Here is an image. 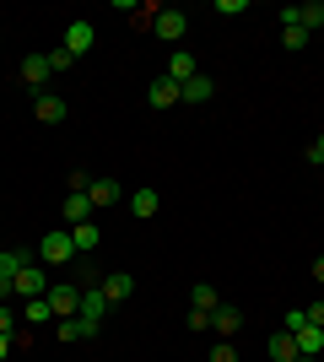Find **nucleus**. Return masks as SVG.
Returning <instances> with one entry per match:
<instances>
[{
  "instance_id": "obj_2",
  "label": "nucleus",
  "mask_w": 324,
  "mask_h": 362,
  "mask_svg": "<svg viewBox=\"0 0 324 362\" xmlns=\"http://www.w3.org/2000/svg\"><path fill=\"white\" fill-rule=\"evenodd\" d=\"M71 259H76V238H71V227H65V233H44V238H38V265L60 271V265H71Z\"/></svg>"
},
{
  "instance_id": "obj_29",
  "label": "nucleus",
  "mask_w": 324,
  "mask_h": 362,
  "mask_svg": "<svg viewBox=\"0 0 324 362\" xmlns=\"http://www.w3.org/2000/svg\"><path fill=\"white\" fill-rule=\"evenodd\" d=\"M216 11H222V16H238V11H248V0H216Z\"/></svg>"
},
{
  "instance_id": "obj_6",
  "label": "nucleus",
  "mask_w": 324,
  "mask_h": 362,
  "mask_svg": "<svg viewBox=\"0 0 324 362\" xmlns=\"http://www.w3.org/2000/svg\"><path fill=\"white\" fill-rule=\"evenodd\" d=\"M152 33L162 38V44H184V33H189V16H184V11H173V6H168V11H157V16H152Z\"/></svg>"
},
{
  "instance_id": "obj_7",
  "label": "nucleus",
  "mask_w": 324,
  "mask_h": 362,
  "mask_svg": "<svg viewBox=\"0 0 324 362\" xmlns=\"http://www.w3.org/2000/svg\"><path fill=\"white\" fill-rule=\"evenodd\" d=\"M146 103L152 108H173V103H184V87H179L173 76H157L152 87H146Z\"/></svg>"
},
{
  "instance_id": "obj_31",
  "label": "nucleus",
  "mask_w": 324,
  "mask_h": 362,
  "mask_svg": "<svg viewBox=\"0 0 324 362\" xmlns=\"http://www.w3.org/2000/svg\"><path fill=\"white\" fill-rule=\"evenodd\" d=\"M303 325H308V314H303V308H292V314H287V335H297Z\"/></svg>"
},
{
  "instance_id": "obj_20",
  "label": "nucleus",
  "mask_w": 324,
  "mask_h": 362,
  "mask_svg": "<svg viewBox=\"0 0 324 362\" xmlns=\"http://www.w3.org/2000/svg\"><path fill=\"white\" fill-rule=\"evenodd\" d=\"M157 206H162V195L157 189H130V211L146 222V216H157Z\"/></svg>"
},
{
  "instance_id": "obj_19",
  "label": "nucleus",
  "mask_w": 324,
  "mask_h": 362,
  "mask_svg": "<svg viewBox=\"0 0 324 362\" xmlns=\"http://www.w3.org/2000/svg\"><path fill=\"white\" fill-rule=\"evenodd\" d=\"M211 92H216V81H211V76H189V81H184V103H211Z\"/></svg>"
},
{
  "instance_id": "obj_9",
  "label": "nucleus",
  "mask_w": 324,
  "mask_h": 362,
  "mask_svg": "<svg viewBox=\"0 0 324 362\" xmlns=\"http://www.w3.org/2000/svg\"><path fill=\"white\" fill-rule=\"evenodd\" d=\"M281 22H297V28H324V0H308V6H287L281 11Z\"/></svg>"
},
{
  "instance_id": "obj_26",
  "label": "nucleus",
  "mask_w": 324,
  "mask_h": 362,
  "mask_svg": "<svg viewBox=\"0 0 324 362\" xmlns=\"http://www.w3.org/2000/svg\"><path fill=\"white\" fill-rule=\"evenodd\" d=\"M184 325H189L195 335H205V330H211V314H200V308H189V319H184Z\"/></svg>"
},
{
  "instance_id": "obj_3",
  "label": "nucleus",
  "mask_w": 324,
  "mask_h": 362,
  "mask_svg": "<svg viewBox=\"0 0 324 362\" xmlns=\"http://www.w3.org/2000/svg\"><path fill=\"white\" fill-rule=\"evenodd\" d=\"M49 308H54V319H76L81 314V287L76 281H49Z\"/></svg>"
},
{
  "instance_id": "obj_8",
  "label": "nucleus",
  "mask_w": 324,
  "mask_h": 362,
  "mask_svg": "<svg viewBox=\"0 0 324 362\" xmlns=\"http://www.w3.org/2000/svg\"><path fill=\"white\" fill-rule=\"evenodd\" d=\"M97 292H103V298H108V308H114V303H124L130 292H136V276H124V271H103Z\"/></svg>"
},
{
  "instance_id": "obj_30",
  "label": "nucleus",
  "mask_w": 324,
  "mask_h": 362,
  "mask_svg": "<svg viewBox=\"0 0 324 362\" xmlns=\"http://www.w3.org/2000/svg\"><path fill=\"white\" fill-rule=\"evenodd\" d=\"M308 163H313V168H324V130L313 136V146H308Z\"/></svg>"
},
{
  "instance_id": "obj_24",
  "label": "nucleus",
  "mask_w": 324,
  "mask_h": 362,
  "mask_svg": "<svg viewBox=\"0 0 324 362\" xmlns=\"http://www.w3.org/2000/svg\"><path fill=\"white\" fill-rule=\"evenodd\" d=\"M71 65H76V54H71V49H49V71H71Z\"/></svg>"
},
{
  "instance_id": "obj_14",
  "label": "nucleus",
  "mask_w": 324,
  "mask_h": 362,
  "mask_svg": "<svg viewBox=\"0 0 324 362\" xmlns=\"http://www.w3.org/2000/svg\"><path fill=\"white\" fill-rule=\"evenodd\" d=\"M265 351H270V362H297V357H303V351H297V341H292L287 330L270 335V341H265Z\"/></svg>"
},
{
  "instance_id": "obj_32",
  "label": "nucleus",
  "mask_w": 324,
  "mask_h": 362,
  "mask_svg": "<svg viewBox=\"0 0 324 362\" xmlns=\"http://www.w3.org/2000/svg\"><path fill=\"white\" fill-rule=\"evenodd\" d=\"M303 314H308V325H319V330H324V303H313V308H303Z\"/></svg>"
},
{
  "instance_id": "obj_21",
  "label": "nucleus",
  "mask_w": 324,
  "mask_h": 362,
  "mask_svg": "<svg viewBox=\"0 0 324 362\" xmlns=\"http://www.w3.org/2000/svg\"><path fill=\"white\" fill-rule=\"evenodd\" d=\"M281 44L292 49V54H303V49L313 44V33H308V28H297V22H281Z\"/></svg>"
},
{
  "instance_id": "obj_18",
  "label": "nucleus",
  "mask_w": 324,
  "mask_h": 362,
  "mask_svg": "<svg viewBox=\"0 0 324 362\" xmlns=\"http://www.w3.org/2000/svg\"><path fill=\"white\" fill-rule=\"evenodd\" d=\"M71 238H76V255H92L97 243H103V227H97V222H81V227H71Z\"/></svg>"
},
{
  "instance_id": "obj_4",
  "label": "nucleus",
  "mask_w": 324,
  "mask_h": 362,
  "mask_svg": "<svg viewBox=\"0 0 324 362\" xmlns=\"http://www.w3.org/2000/svg\"><path fill=\"white\" fill-rule=\"evenodd\" d=\"M81 335H97V330H103V319H108V298H103V292H97V287H81Z\"/></svg>"
},
{
  "instance_id": "obj_22",
  "label": "nucleus",
  "mask_w": 324,
  "mask_h": 362,
  "mask_svg": "<svg viewBox=\"0 0 324 362\" xmlns=\"http://www.w3.org/2000/svg\"><path fill=\"white\" fill-rule=\"evenodd\" d=\"M189 308H200V314H216V308H222V298H216L211 281H200V287L189 292Z\"/></svg>"
},
{
  "instance_id": "obj_23",
  "label": "nucleus",
  "mask_w": 324,
  "mask_h": 362,
  "mask_svg": "<svg viewBox=\"0 0 324 362\" xmlns=\"http://www.w3.org/2000/svg\"><path fill=\"white\" fill-rule=\"evenodd\" d=\"M22 319H28V325H44V319H54L49 298H28V303H22Z\"/></svg>"
},
{
  "instance_id": "obj_34",
  "label": "nucleus",
  "mask_w": 324,
  "mask_h": 362,
  "mask_svg": "<svg viewBox=\"0 0 324 362\" xmlns=\"http://www.w3.org/2000/svg\"><path fill=\"white\" fill-rule=\"evenodd\" d=\"M11 351H16V335H0V362L11 357Z\"/></svg>"
},
{
  "instance_id": "obj_12",
  "label": "nucleus",
  "mask_w": 324,
  "mask_h": 362,
  "mask_svg": "<svg viewBox=\"0 0 324 362\" xmlns=\"http://www.w3.org/2000/svg\"><path fill=\"white\" fill-rule=\"evenodd\" d=\"M49 54H28V60H22V81H28V87H38V92H49Z\"/></svg>"
},
{
  "instance_id": "obj_11",
  "label": "nucleus",
  "mask_w": 324,
  "mask_h": 362,
  "mask_svg": "<svg viewBox=\"0 0 324 362\" xmlns=\"http://www.w3.org/2000/svg\"><path fill=\"white\" fill-rule=\"evenodd\" d=\"M162 76H173V81L184 87L189 76H200V60H195L189 49H173V54H168V71H162Z\"/></svg>"
},
{
  "instance_id": "obj_17",
  "label": "nucleus",
  "mask_w": 324,
  "mask_h": 362,
  "mask_svg": "<svg viewBox=\"0 0 324 362\" xmlns=\"http://www.w3.org/2000/svg\"><path fill=\"white\" fill-rule=\"evenodd\" d=\"M81 222H92V200L87 195H65V227H81Z\"/></svg>"
},
{
  "instance_id": "obj_10",
  "label": "nucleus",
  "mask_w": 324,
  "mask_h": 362,
  "mask_svg": "<svg viewBox=\"0 0 324 362\" xmlns=\"http://www.w3.org/2000/svg\"><path fill=\"white\" fill-rule=\"evenodd\" d=\"M92 44H97V28H92V22H71V28H65V49H71L76 60H81Z\"/></svg>"
},
{
  "instance_id": "obj_13",
  "label": "nucleus",
  "mask_w": 324,
  "mask_h": 362,
  "mask_svg": "<svg viewBox=\"0 0 324 362\" xmlns=\"http://www.w3.org/2000/svg\"><path fill=\"white\" fill-rule=\"evenodd\" d=\"M211 330L222 335V341H232V335L244 330V314H238L232 303H222V308H216V314H211Z\"/></svg>"
},
{
  "instance_id": "obj_16",
  "label": "nucleus",
  "mask_w": 324,
  "mask_h": 362,
  "mask_svg": "<svg viewBox=\"0 0 324 362\" xmlns=\"http://www.w3.org/2000/svg\"><path fill=\"white\" fill-rule=\"evenodd\" d=\"M292 341H297V351H303V357H324V330H319V325H303Z\"/></svg>"
},
{
  "instance_id": "obj_1",
  "label": "nucleus",
  "mask_w": 324,
  "mask_h": 362,
  "mask_svg": "<svg viewBox=\"0 0 324 362\" xmlns=\"http://www.w3.org/2000/svg\"><path fill=\"white\" fill-rule=\"evenodd\" d=\"M49 281H54V276H49V265H32V259H22V265H16V276H11V298H44L49 292Z\"/></svg>"
},
{
  "instance_id": "obj_25",
  "label": "nucleus",
  "mask_w": 324,
  "mask_h": 362,
  "mask_svg": "<svg viewBox=\"0 0 324 362\" xmlns=\"http://www.w3.org/2000/svg\"><path fill=\"white\" fill-rule=\"evenodd\" d=\"M211 362H238V346H232V341H216V346H211Z\"/></svg>"
},
{
  "instance_id": "obj_28",
  "label": "nucleus",
  "mask_w": 324,
  "mask_h": 362,
  "mask_svg": "<svg viewBox=\"0 0 324 362\" xmlns=\"http://www.w3.org/2000/svg\"><path fill=\"white\" fill-rule=\"evenodd\" d=\"M60 341H87V335H81V319H60Z\"/></svg>"
},
{
  "instance_id": "obj_5",
  "label": "nucleus",
  "mask_w": 324,
  "mask_h": 362,
  "mask_svg": "<svg viewBox=\"0 0 324 362\" xmlns=\"http://www.w3.org/2000/svg\"><path fill=\"white\" fill-rule=\"evenodd\" d=\"M65 114H71V103H65L54 87L32 98V119H38V124H65Z\"/></svg>"
},
{
  "instance_id": "obj_33",
  "label": "nucleus",
  "mask_w": 324,
  "mask_h": 362,
  "mask_svg": "<svg viewBox=\"0 0 324 362\" xmlns=\"http://www.w3.org/2000/svg\"><path fill=\"white\" fill-rule=\"evenodd\" d=\"M308 281H313V287H324V255L313 259V271H308Z\"/></svg>"
},
{
  "instance_id": "obj_15",
  "label": "nucleus",
  "mask_w": 324,
  "mask_h": 362,
  "mask_svg": "<svg viewBox=\"0 0 324 362\" xmlns=\"http://www.w3.org/2000/svg\"><path fill=\"white\" fill-rule=\"evenodd\" d=\"M87 200H92V211H103V206L119 200V184H114V179H92V184H87Z\"/></svg>"
},
{
  "instance_id": "obj_35",
  "label": "nucleus",
  "mask_w": 324,
  "mask_h": 362,
  "mask_svg": "<svg viewBox=\"0 0 324 362\" xmlns=\"http://www.w3.org/2000/svg\"><path fill=\"white\" fill-rule=\"evenodd\" d=\"M297 362H319V357H297Z\"/></svg>"
},
{
  "instance_id": "obj_27",
  "label": "nucleus",
  "mask_w": 324,
  "mask_h": 362,
  "mask_svg": "<svg viewBox=\"0 0 324 362\" xmlns=\"http://www.w3.org/2000/svg\"><path fill=\"white\" fill-rule=\"evenodd\" d=\"M16 319L22 314H11V303H0V335H16Z\"/></svg>"
}]
</instances>
